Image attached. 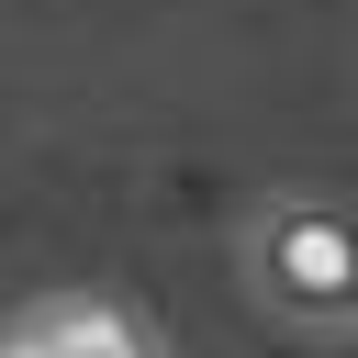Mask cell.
Listing matches in <instances>:
<instances>
[{
    "instance_id": "1",
    "label": "cell",
    "mask_w": 358,
    "mask_h": 358,
    "mask_svg": "<svg viewBox=\"0 0 358 358\" xmlns=\"http://www.w3.org/2000/svg\"><path fill=\"white\" fill-rule=\"evenodd\" d=\"M257 280H268L291 313H313V324L358 313V224H347V213L291 201L280 224H257Z\"/></svg>"
}]
</instances>
